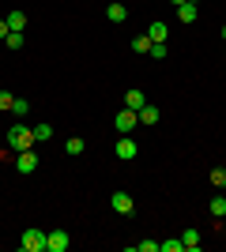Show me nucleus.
Instances as JSON below:
<instances>
[{
  "label": "nucleus",
  "instance_id": "nucleus-1",
  "mask_svg": "<svg viewBox=\"0 0 226 252\" xmlns=\"http://www.w3.org/2000/svg\"><path fill=\"white\" fill-rule=\"evenodd\" d=\"M8 147H11V151H27V147H34V128H27V125H11V128H8Z\"/></svg>",
  "mask_w": 226,
  "mask_h": 252
},
{
  "label": "nucleus",
  "instance_id": "nucleus-2",
  "mask_svg": "<svg viewBox=\"0 0 226 252\" xmlns=\"http://www.w3.org/2000/svg\"><path fill=\"white\" fill-rule=\"evenodd\" d=\"M136 125H140V113H136V109H121V113L113 117V128H117L121 136H132Z\"/></svg>",
  "mask_w": 226,
  "mask_h": 252
},
{
  "label": "nucleus",
  "instance_id": "nucleus-3",
  "mask_svg": "<svg viewBox=\"0 0 226 252\" xmlns=\"http://www.w3.org/2000/svg\"><path fill=\"white\" fill-rule=\"evenodd\" d=\"M23 252H45V233L42 230H27L23 233V241H19Z\"/></svg>",
  "mask_w": 226,
  "mask_h": 252
},
{
  "label": "nucleus",
  "instance_id": "nucleus-4",
  "mask_svg": "<svg viewBox=\"0 0 226 252\" xmlns=\"http://www.w3.org/2000/svg\"><path fill=\"white\" fill-rule=\"evenodd\" d=\"M15 169H19V173H34V169H38V155H34L31 147L15 151Z\"/></svg>",
  "mask_w": 226,
  "mask_h": 252
},
{
  "label": "nucleus",
  "instance_id": "nucleus-5",
  "mask_svg": "<svg viewBox=\"0 0 226 252\" xmlns=\"http://www.w3.org/2000/svg\"><path fill=\"white\" fill-rule=\"evenodd\" d=\"M68 245H72V237H68L65 230H53V233H45V252H65Z\"/></svg>",
  "mask_w": 226,
  "mask_h": 252
},
{
  "label": "nucleus",
  "instance_id": "nucleus-6",
  "mask_svg": "<svg viewBox=\"0 0 226 252\" xmlns=\"http://www.w3.org/2000/svg\"><path fill=\"white\" fill-rule=\"evenodd\" d=\"M113 151H117V158H121V162H132L140 147H136V139H132V136H121V139H117V147H113Z\"/></svg>",
  "mask_w": 226,
  "mask_h": 252
},
{
  "label": "nucleus",
  "instance_id": "nucleus-7",
  "mask_svg": "<svg viewBox=\"0 0 226 252\" xmlns=\"http://www.w3.org/2000/svg\"><path fill=\"white\" fill-rule=\"evenodd\" d=\"M177 19H181V23H196V19H200V4H196V0L177 4Z\"/></svg>",
  "mask_w": 226,
  "mask_h": 252
},
{
  "label": "nucleus",
  "instance_id": "nucleus-8",
  "mask_svg": "<svg viewBox=\"0 0 226 252\" xmlns=\"http://www.w3.org/2000/svg\"><path fill=\"white\" fill-rule=\"evenodd\" d=\"M113 211H117V215H132V211H136L129 192H113Z\"/></svg>",
  "mask_w": 226,
  "mask_h": 252
},
{
  "label": "nucleus",
  "instance_id": "nucleus-9",
  "mask_svg": "<svg viewBox=\"0 0 226 252\" xmlns=\"http://www.w3.org/2000/svg\"><path fill=\"white\" fill-rule=\"evenodd\" d=\"M106 19H109V23H125V19H129V8L113 0V4H109V8H106Z\"/></svg>",
  "mask_w": 226,
  "mask_h": 252
},
{
  "label": "nucleus",
  "instance_id": "nucleus-10",
  "mask_svg": "<svg viewBox=\"0 0 226 252\" xmlns=\"http://www.w3.org/2000/svg\"><path fill=\"white\" fill-rule=\"evenodd\" d=\"M159 105H151V102H143V109H140V125H159Z\"/></svg>",
  "mask_w": 226,
  "mask_h": 252
},
{
  "label": "nucleus",
  "instance_id": "nucleus-11",
  "mask_svg": "<svg viewBox=\"0 0 226 252\" xmlns=\"http://www.w3.org/2000/svg\"><path fill=\"white\" fill-rule=\"evenodd\" d=\"M166 34H170V27H166V23H151V27H147V38H151V42H166Z\"/></svg>",
  "mask_w": 226,
  "mask_h": 252
},
{
  "label": "nucleus",
  "instance_id": "nucleus-12",
  "mask_svg": "<svg viewBox=\"0 0 226 252\" xmlns=\"http://www.w3.org/2000/svg\"><path fill=\"white\" fill-rule=\"evenodd\" d=\"M4 19H8V31H27V15L23 11H8Z\"/></svg>",
  "mask_w": 226,
  "mask_h": 252
},
{
  "label": "nucleus",
  "instance_id": "nucleus-13",
  "mask_svg": "<svg viewBox=\"0 0 226 252\" xmlns=\"http://www.w3.org/2000/svg\"><path fill=\"white\" fill-rule=\"evenodd\" d=\"M125 109H136V113H140L143 109V91H129V94H125Z\"/></svg>",
  "mask_w": 226,
  "mask_h": 252
},
{
  "label": "nucleus",
  "instance_id": "nucleus-14",
  "mask_svg": "<svg viewBox=\"0 0 226 252\" xmlns=\"http://www.w3.org/2000/svg\"><path fill=\"white\" fill-rule=\"evenodd\" d=\"M181 245L196 252V249H200V230H185V233H181Z\"/></svg>",
  "mask_w": 226,
  "mask_h": 252
},
{
  "label": "nucleus",
  "instance_id": "nucleus-15",
  "mask_svg": "<svg viewBox=\"0 0 226 252\" xmlns=\"http://www.w3.org/2000/svg\"><path fill=\"white\" fill-rule=\"evenodd\" d=\"M207 211H211L215 219H226V196H215V200L207 203Z\"/></svg>",
  "mask_w": 226,
  "mask_h": 252
},
{
  "label": "nucleus",
  "instance_id": "nucleus-16",
  "mask_svg": "<svg viewBox=\"0 0 226 252\" xmlns=\"http://www.w3.org/2000/svg\"><path fill=\"white\" fill-rule=\"evenodd\" d=\"M53 139V125H34V143H45Z\"/></svg>",
  "mask_w": 226,
  "mask_h": 252
},
{
  "label": "nucleus",
  "instance_id": "nucleus-17",
  "mask_svg": "<svg viewBox=\"0 0 226 252\" xmlns=\"http://www.w3.org/2000/svg\"><path fill=\"white\" fill-rule=\"evenodd\" d=\"M65 155H83V139H79V136H72V139H68V143H65Z\"/></svg>",
  "mask_w": 226,
  "mask_h": 252
},
{
  "label": "nucleus",
  "instance_id": "nucleus-18",
  "mask_svg": "<svg viewBox=\"0 0 226 252\" xmlns=\"http://www.w3.org/2000/svg\"><path fill=\"white\" fill-rule=\"evenodd\" d=\"M151 45H155V42H151L147 34H140V38H132V49H136V53H151Z\"/></svg>",
  "mask_w": 226,
  "mask_h": 252
},
{
  "label": "nucleus",
  "instance_id": "nucleus-19",
  "mask_svg": "<svg viewBox=\"0 0 226 252\" xmlns=\"http://www.w3.org/2000/svg\"><path fill=\"white\" fill-rule=\"evenodd\" d=\"M11 113H15V117H27V113H31V102H27V98H15V102H11Z\"/></svg>",
  "mask_w": 226,
  "mask_h": 252
},
{
  "label": "nucleus",
  "instance_id": "nucleus-20",
  "mask_svg": "<svg viewBox=\"0 0 226 252\" xmlns=\"http://www.w3.org/2000/svg\"><path fill=\"white\" fill-rule=\"evenodd\" d=\"M4 45H8V49H23V31H11L8 38H4Z\"/></svg>",
  "mask_w": 226,
  "mask_h": 252
},
{
  "label": "nucleus",
  "instance_id": "nucleus-21",
  "mask_svg": "<svg viewBox=\"0 0 226 252\" xmlns=\"http://www.w3.org/2000/svg\"><path fill=\"white\" fill-rule=\"evenodd\" d=\"M211 185H215V189H226V169H223V166L211 169Z\"/></svg>",
  "mask_w": 226,
  "mask_h": 252
},
{
  "label": "nucleus",
  "instance_id": "nucleus-22",
  "mask_svg": "<svg viewBox=\"0 0 226 252\" xmlns=\"http://www.w3.org/2000/svg\"><path fill=\"white\" fill-rule=\"evenodd\" d=\"M185 245H181V237L177 241H159V252H181Z\"/></svg>",
  "mask_w": 226,
  "mask_h": 252
},
{
  "label": "nucleus",
  "instance_id": "nucleus-23",
  "mask_svg": "<svg viewBox=\"0 0 226 252\" xmlns=\"http://www.w3.org/2000/svg\"><path fill=\"white\" fill-rule=\"evenodd\" d=\"M11 102H15L11 91H0V109H4V113H11Z\"/></svg>",
  "mask_w": 226,
  "mask_h": 252
},
{
  "label": "nucleus",
  "instance_id": "nucleus-24",
  "mask_svg": "<svg viewBox=\"0 0 226 252\" xmlns=\"http://www.w3.org/2000/svg\"><path fill=\"white\" fill-rule=\"evenodd\" d=\"M166 53H170V49H166V42H155V45H151V57H159V61L166 57Z\"/></svg>",
  "mask_w": 226,
  "mask_h": 252
},
{
  "label": "nucleus",
  "instance_id": "nucleus-25",
  "mask_svg": "<svg viewBox=\"0 0 226 252\" xmlns=\"http://www.w3.org/2000/svg\"><path fill=\"white\" fill-rule=\"evenodd\" d=\"M136 252H159V241H140V245H136Z\"/></svg>",
  "mask_w": 226,
  "mask_h": 252
},
{
  "label": "nucleus",
  "instance_id": "nucleus-26",
  "mask_svg": "<svg viewBox=\"0 0 226 252\" xmlns=\"http://www.w3.org/2000/svg\"><path fill=\"white\" fill-rule=\"evenodd\" d=\"M8 34H11V31H8V19H0V42H4Z\"/></svg>",
  "mask_w": 226,
  "mask_h": 252
},
{
  "label": "nucleus",
  "instance_id": "nucleus-27",
  "mask_svg": "<svg viewBox=\"0 0 226 252\" xmlns=\"http://www.w3.org/2000/svg\"><path fill=\"white\" fill-rule=\"evenodd\" d=\"M170 4H185V0H170Z\"/></svg>",
  "mask_w": 226,
  "mask_h": 252
},
{
  "label": "nucleus",
  "instance_id": "nucleus-28",
  "mask_svg": "<svg viewBox=\"0 0 226 252\" xmlns=\"http://www.w3.org/2000/svg\"><path fill=\"white\" fill-rule=\"evenodd\" d=\"M223 42H226V27H223Z\"/></svg>",
  "mask_w": 226,
  "mask_h": 252
},
{
  "label": "nucleus",
  "instance_id": "nucleus-29",
  "mask_svg": "<svg viewBox=\"0 0 226 252\" xmlns=\"http://www.w3.org/2000/svg\"><path fill=\"white\" fill-rule=\"evenodd\" d=\"M223 196H226V189H223Z\"/></svg>",
  "mask_w": 226,
  "mask_h": 252
}]
</instances>
